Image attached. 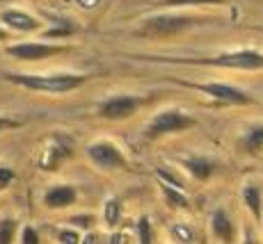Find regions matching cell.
Instances as JSON below:
<instances>
[{"label":"cell","instance_id":"obj_12","mask_svg":"<svg viewBox=\"0 0 263 244\" xmlns=\"http://www.w3.org/2000/svg\"><path fill=\"white\" fill-rule=\"evenodd\" d=\"M211 231H213V235L222 242L234 240V221H231L229 212H227L224 208H217L213 212V217H211Z\"/></svg>","mask_w":263,"mask_h":244},{"label":"cell","instance_id":"obj_16","mask_svg":"<svg viewBox=\"0 0 263 244\" xmlns=\"http://www.w3.org/2000/svg\"><path fill=\"white\" fill-rule=\"evenodd\" d=\"M242 203H245V208L252 212V215L259 219L261 212H263V196H261V190L256 185H252V182H247L245 187H242Z\"/></svg>","mask_w":263,"mask_h":244},{"label":"cell","instance_id":"obj_3","mask_svg":"<svg viewBox=\"0 0 263 244\" xmlns=\"http://www.w3.org/2000/svg\"><path fill=\"white\" fill-rule=\"evenodd\" d=\"M197 121L188 116L183 110L179 108H165L160 110L158 114H154V119L146 124L144 128V137L149 141H156L160 137H167V135H174V133H183L188 128H195Z\"/></svg>","mask_w":263,"mask_h":244},{"label":"cell","instance_id":"obj_1","mask_svg":"<svg viewBox=\"0 0 263 244\" xmlns=\"http://www.w3.org/2000/svg\"><path fill=\"white\" fill-rule=\"evenodd\" d=\"M167 64H185V67H215V69H236V71H259L263 69V53L252 48L227 50L215 57H151Z\"/></svg>","mask_w":263,"mask_h":244},{"label":"cell","instance_id":"obj_22","mask_svg":"<svg viewBox=\"0 0 263 244\" xmlns=\"http://www.w3.org/2000/svg\"><path fill=\"white\" fill-rule=\"evenodd\" d=\"M71 226H78V228H92L94 226V217L92 215H78V217H71Z\"/></svg>","mask_w":263,"mask_h":244},{"label":"cell","instance_id":"obj_2","mask_svg":"<svg viewBox=\"0 0 263 244\" xmlns=\"http://www.w3.org/2000/svg\"><path fill=\"white\" fill-rule=\"evenodd\" d=\"M9 83L21 85L25 89L42 91V94H69L78 89L80 85L87 83V75L78 73H44V75H23V73H9Z\"/></svg>","mask_w":263,"mask_h":244},{"label":"cell","instance_id":"obj_28","mask_svg":"<svg viewBox=\"0 0 263 244\" xmlns=\"http://www.w3.org/2000/svg\"><path fill=\"white\" fill-rule=\"evenodd\" d=\"M5 39H9L7 32H5V30H0V42H5Z\"/></svg>","mask_w":263,"mask_h":244},{"label":"cell","instance_id":"obj_18","mask_svg":"<svg viewBox=\"0 0 263 244\" xmlns=\"http://www.w3.org/2000/svg\"><path fill=\"white\" fill-rule=\"evenodd\" d=\"M201 5H224V0H160L158 7L181 9V7H201Z\"/></svg>","mask_w":263,"mask_h":244},{"label":"cell","instance_id":"obj_17","mask_svg":"<svg viewBox=\"0 0 263 244\" xmlns=\"http://www.w3.org/2000/svg\"><path fill=\"white\" fill-rule=\"evenodd\" d=\"M103 221L108 228H117L121 221V201L117 196H110L108 201L103 203Z\"/></svg>","mask_w":263,"mask_h":244},{"label":"cell","instance_id":"obj_6","mask_svg":"<svg viewBox=\"0 0 263 244\" xmlns=\"http://www.w3.org/2000/svg\"><path fill=\"white\" fill-rule=\"evenodd\" d=\"M142 103H144V98H140V96H133V94H115V96H108L105 100H101L99 108H96V112H99V116H103V119L121 121V119H128V116H133Z\"/></svg>","mask_w":263,"mask_h":244},{"label":"cell","instance_id":"obj_11","mask_svg":"<svg viewBox=\"0 0 263 244\" xmlns=\"http://www.w3.org/2000/svg\"><path fill=\"white\" fill-rule=\"evenodd\" d=\"M76 199H78V192H76L73 185H55L50 187L44 196V203L50 210H62V208L73 206Z\"/></svg>","mask_w":263,"mask_h":244},{"label":"cell","instance_id":"obj_15","mask_svg":"<svg viewBox=\"0 0 263 244\" xmlns=\"http://www.w3.org/2000/svg\"><path fill=\"white\" fill-rule=\"evenodd\" d=\"M160 185V192H163V196H165V203H167L170 208H179V210H185L188 208V196L183 194V187H174V185H170V182H165V180H160L158 182Z\"/></svg>","mask_w":263,"mask_h":244},{"label":"cell","instance_id":"obj_10","mask_svg":"<svg viewBox=\"0 0 263 244\" xmlns=\"http://www.w3.org/2000/svg\"><path fill=\"white\" fill-rule=\"evenodd\" d=\"M0 21L5 25H9L12 30H18V32H34V30L42 28L39 18H34L28 12H21V9H7V12H3L0 14Z\"/></svg>","mask_w":263,"mask_h":244},{"label":"cell","instance_id":"obj_5","mask_svg":"<svg viewBox=\"0 0 263 244\" xmlns=\"http://www.w3.org/2000/svg\"><path fill=\"white\" fill-rule=\"evenodd\" d=\"M73 155V139L64 133H55L48 137L46 146L39 157V169L44 171H55Z\"/></svg>","mask_w":263,"mask_h":244},{"label":"cell","instance_id":"obj_7","mask_svg":"<svg viewBox=\"0 0 263 244\" xmlns=\"http://www.w3.org/2000/svg\"><path fill=\"white\" fill-rule=\"evenodd\" d=\"M87 157L92 160L94 167L105 169V171L126 169V167H128V160H126V155L119 151V146L108 139H99V141H94V144H89Z\"/></svg>","mask_w":263,"mask_h":244},{"label":"cell","instance_id":"obj_27","mask_svg":"<svg viewBox=\"0 0 263 244\" xmlns=\"http://www.w3.org/2000/svg\"><path fill=\"white\" fill-rule=\"evenodd\" d=\"M108 242H112V244H117V242H124V235H112V237H110Z\"/></svg>","mask_w":263,"mask_h":244},{"label":"cell","instance_id":"obj_19","mask_svg":"<svg viewBox=\"0 0 263 244\" xmlns=\"http://www.w3.org/2000/svg\"><path fill=\"white\" fill-rule=\"evenodd\" d=\"M14 235H16V221L9 219V217L0 219V244H9L14 240Z\"/></svg>","mask_w":263,"mask_h":244},{"label":"cell","instance_id":"obj_24","mask_svg":"<svg viewBox=\"0 0 263 244\" xmlns=\"http://www.w3.org/2000/svg\"><path fill=\"white\" fill-rule=\"evenodd\" d=\"M58 240L62 242V244H76V242H80V235L76 231H60V235H58Z\"/></svg>","mask_w":263,"mask_h":244},{"label":"cell","instance_id":"obj_26","mask_svg":"<svg viewBox=\"0 0 263 244\" xmlns=\"http://www.w3.org/2000/svg\"><path fill=\"white\" fill-rule=\"evenodd\" d=\"M18 126H21V121L7 119V116H0V133H3V130H9V128H18Z\"/></svg>","mask_w":263,"mask_h":244},{"label":"cell","instance_id":"obj_13","mask_svg":"<svg viewBox=\"0 0 263 244\" xmlns=\"http://www.w3.org/2000/svg\"><path fill=\"white\" fill-rule=\"evenodd\" d=\"M181 167H183L188 174L195 176L197 180H209V178L213 176V171H215V162L209 160V157H201V155L185 157V160L181 162Z\"/></svg>","mask_w":263,"mask_h":244},{"label":"cell","instance_id":"obj_14","mask_svg":"<svg viewBox=\"0 0 263 244\" xmlns=\"http://www.w3.org/2000/svg\"><path fill=\"white\" fill-rule=\"evenodd\" d=\"M240 149L245 151V153H259L263 149V126H252V128H247L245 133L240 137Z\"/></svg>","mask_w":263,"mask_h":244},{"label":"cell","instance_id":"obj_8","mask_svg":"<svg viewBox=\"0 0 263 244\" xmlns=\"http://www.w3.org/2000/svg\"><path fill=\"white\" fill-rule=\"evenodd\" d=\"M181 85H185V87H190V89H197V91H204L206 96L220 100V103L252 105L250 94H245V91L238 87H231V85H227V83H181Z\"/></svg>","mask_w":263,"mask_h":244},{"label":"cell","instance_id":"obj_29","mask_svg":"<svg viewBox=\"0 0 263 244\" xmlns=\"http://www.w3.org/2000/svg\"><path fill=\"white\" fill-rule=\"evenodd\" d=\"M0 3H3V0H0Z\"/></svg>","mask_w":263,"mask_h":244},{"label":"cell","instance_id":"obj_4","mask_svg":"<svg viewBox=\"0 0 263 244\" xmlns=\"http://www.w3.org/2000/svg\"><path fill=\"white\" fill-rule=\"evenodd\" d=\"M197 23H204V18L190 16V14H156V16L144 18L142 32L151 34V37H170V34H179Z\"/></svg>","mask_w":263,"mask_h":244},{"label":"cell","instance_id":"obj_20","mask_svg":"<svg viewBox=\"0 0 263 244\" xmlns=\"http://www.w3.org/2000/svg\"><path fill=\"white\" fill-rule=\"evenodd\" d=\"M138 237L142 244H151L154 242V233H151V221L149 217H140L138 219Z\"/></svg>","mask_w":263,"mask_h":244},{"label":"cell","instance_id":"obj_23","mask_svg":"<svg viewBox=\"0 0 263 244\" xmlns=\"http://www.w3.org/2000/svg\"><path fill=\"white\" fill-rule=\"evenodd\" d=\"M21 242L23 244H37L39 242V233L34 231L32 226H25L23 233H21Z\"/></svg>","mask_w":263,"mask_h":244},{"label":"cell","instance_id":"obj_9","mask_svg":"<svg viewBox=\"0 0 263 244\" xmlns=\"http://www.w3.org/2000/svg\"><path fill=\"white\" fill-rule=\"evenodd\" d=\"M67 46H53V44H16L9 46L7 53L12 57L21 59V62H39V59H48L53 55L67 53Z\"/></svg>","mask_w":263,"mask_h":244},{"label":"cell","instance_id":"obj_21","mask_svg":"<svg viewBox=\"0 0 263 244\" xmlns=\"http://www.w3.org/2000/svg\"><path fill=\"white\" fill-rule=\"evenodd\" d=\"M14 178H16L14 169H9V167H3V165H0V190H5V187L12 185Z\"/></svg>","mask_w":263,"mask_h":244},{"label":"cell","instance_id":"obj_25","mask_svg":"<svg viewBox=\"0 0 263 244\" xmlns=\"http://www.w3.org/2000/svg\"><path fill=\"white\" fill-rule=\"evenodd\" d=\"M172 235L176 237L179 242H192V233L188 231V228H181V226H174L172 228Z\"/></svg>","mask_w":263,"mask_h":244}]
</instances>
